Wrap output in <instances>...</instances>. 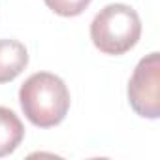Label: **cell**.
Wrapping results in <instances>:
<instances>
[{"label": "cell", "instance_id": "cell-1", "mask_svg": "<svg viewBox=\"0 0 160 160\" xmlns=\"http://www.w3.org/2000/svg\"><path fill=\"white\" fill-rule=\"evenodd\" d=\"M19 104L34 126L53 128L64 121L70 109V91L58 75L38 72L21 85Z\"/></svg>", "mask_w": 160, "mask_h": 160}, {"label": "cell", "instance_id": "cell-2", "mask_svg": "<svg viewBox=\"0 0 160 160\" xmlns=\"http://www.w3.org/2000/svg\"><path fill=\"white\" fill-rule=\"evenodd\" d=\"M141 36V19L128 4H108L91 23V40L104 55L128 53Z\"/></svg>", "mask_w": 160, "mask_h": 160}, {"label": "cell", "instance_id": "cell-3", "mask_svg": "<svg viewBox=\"0 0 160 160\" xmlns=\"http://www.w3.org/2000/svg\"><path fill=\"white\" fill-rule=\"evenodd\" d=\"M130 108L143 119H158L160 115V55L143 57L128 81Z\"/></svg>", "mask_w": 160, "mask_h": 160}, {"label": "cell", "instance_id": "cell-4", "mask_svg": "<svg viewBox=\"0 0 160 160\" xmlns=\"http://www.w3.org/2000/svg\"><path fill=\"white\" fill-rule=\"evenodd\" d=\"M28 51L17 40H0V83H10L27 68Z\"/></svg>", "mask_w": 160, "mask_h": 160}, {"label": "cell", "instance_id": "cell-5", "mask_svg": "<svg viewBox=\"0 0 160 160\" xmlns=\"http://www.w3.org/2000/svg\"><path fill=\"white\" fill-rule=\"evenodd\" d=\"M25 138L21 119L8 108L0 106V158L12 154Z\"/></svg>", "mask_w": 160, "mask_h": 160}, {"label": "cell", "instance_id": "cell-6", "mask_svg": "<svg viewBox=\"0 0 160 160\" xmlns=\"http://www.w3.org/2000/svg\"><path fill=\"white\" fill-rule=\"evenodd\" d=\"M43 2L57 15L75 17V15H81L89 8V4L92 2V0H43Z\"/></svg>", "mask_w": 160, "mask_h": 160}]
</instances>
